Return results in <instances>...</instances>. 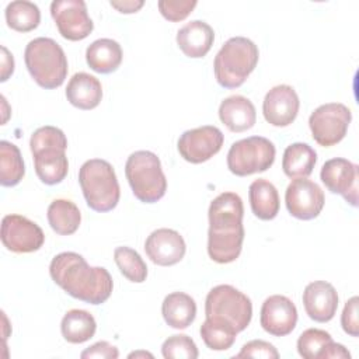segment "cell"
<instances>
[{"label":"cell","mask_w":359,"mask_h":359,"mask_svg":"<svg viewBox=\"0 0 359 359\" xmlns=\"http://www.w3.org/2000/svg\"><path fill=\"white\" fill-rule=\"evenodd\" d=\"M49 273L67 294L88 304H102L112 293L114 282L109 272L102 266H90L77 252L57 254L50 261Z\"/></svg>","instance_id":"cell-1"},{"label":"cell","mask_w":359,"mask_h":359,"mask_svg":"<svg viewBox=\"0 0 359 359\" xmlns=\"http://www.w3.org/2000/svg\"><path fill=\"white\" fill-rule=\"evenodd\" d=\"M29 149L34 156V165L38 178L46 185L62 182L69 171L66 157L67 139L56 126H41L29 139Z\"/></svg>","instance_id":"cell-2"},{"label":"cell","mask_w":359,"mask_h":359,"mask_svg":"<svg viewBox=\"0 0 359 359\" xmlns=\"http://www.w3.org/2000/svg\"><path fill=\"white\" fill-rule=\"evenodd\" d=\"M259 59L257 45L245 36L227 39L215 56L216 81L223 88H237L252 73Z\"/></svg>","instance_id":"cell-3"},{"label":"cell","mask_w":359,"mask_h":359,"mask_svg":"<svg viewBox=\"0 0 359 359\" xmlns=\"http://www.w3.org/2000/svg\"><path fill=\"white\" fill-rule=\"evenodd\" d=\"M25 66L38 86L53 90L65 83L67 59L62 46L52 38L39 36L28 42L24 50Z\"/></svg>","instance_id":"cell-4"},{"label":"cell","mask_w":359,"mask_h":359,"mask_svg":"<svg viewBox=\"0 0 359 359\" xmlns=\"http://www.w3.org/2000/svg\"><path fill=\"white\" fill-rule=\"evenodd\" d=\"M79 184L88 208L95 212H109L119 202V182L107 160H87L79 170Z\"/></svg>","instance_id":"cell-5"},{"label":"cell","mask_w":359,"mask_h":359,"mask_svg":"<svg viewBox=\"0 0 359 359\" xmlns=\"http://www.w3.org/2000/svg\"><path fill=\"white\" fill-rule=\"evenodd\" d=\"M125 175L133 195L143 203H154L165 195L167 180L161 161L153 151L132 153L125 164Z\"/></svg>","instance_id":"cell-6"},{"label":"cell","mask_w":359,"mask_h":359,"mask_svg":"<svg viewBox=\"0 0 359 359\" xmlns=\"http://www.w3.org/2000/svg\"><path fill=\"white\" fill-rule=\"evenodd\" d=\"M205 314L206 318L224 321L241 332L251 323L252 303L234 286L217 285L206 296Z\"/></svg>","instance_id":"cell-7"},{"label":"cell","mask_w":359,"mask_h":359,"mask_svg":"<svg viewBox=\"0 0 359 359\" xmlns=\"http://www.w3.org/2000/svg\"><path fill=\"white\" fill-rule=\"evenodd\" d=\"M273 143L262 136L237 140L227 153V167L237 177L266 171L275 161Z\"/></svg>","instance_id":"cell-8"},{"label":"cell","mask_w":359,"mask_h":359,"mask_svg":"<svg viewBox=\"0 0 359 359\" xmlns=\"http://www.w3.org/2000/svg\"><path fill=\"white\" fill-rule=\"evenodd\" d=\"M352 121L351 109L341 102H328L316 108L310 118L309 126L313 139L324 147L339 143Z\"/></svg>","instance_id":"cell-9"},{"label":"cell","mask_w":359,"mask_h":359,"mask_svg":"<svg viewBox=\"0 0 359 359\" xmlns=\"http://www.w3.org/2000/svg\"><path fill=\"white\" fill-rule=\"evenodd\" d=\"M50 15L59 34L67 41H81L94 28L83 0H55L50 3Z\"/></svg>","instance_id":"cell-10"},{"label":"cell","mask_w":359,"mask_h":359,"mask_svg":"<svg viewBox=\"0 0 359 359\" xmlns=\"http://www.w3.org/2000/svg\"><path fill=\"white\" fill-rule=\"evenodd\" d=\"M224 136L222 130L212 125L185 130L177 143L178 153L184 160L192 164H201L217 154L223 146Z\"/></svg>","instance_id":"cell-11"},{"label":"cell","mask_w":359,"mask_h":359,"mask_svg":"<svg viewBox=\"0 0 359 359\" xmlns=\"http://www.w3.org/2000/svg\"><path fill=\"white\" fill-rule=\"evenodd\" d=\"M45 241L42 229L21 215H7L1 220V243L13 252L38 251Z\"/></svg>","instance_id":"cell-12"},{"label":"cell","mask_w":359,"mask_h":359,"mask_svg":"<svg viewBox=\"0 0 359 359\" xmlns=\"http://www.w3.org/2000/svg\"><path fill=\"white\" fill-rule=\"evenodd\" d=\"M323 189L307 178H293L285 192V203L289 213L300 220H311L324 208Z\"/></svg>","instance_id":"cell-13"},{"label":"cell","mask_w":359,"mask_h":359,"mask_svg":"<svg viewBox=\"0 0 359 359\" xmlns=\"http://www.w3.org/2000/svg\"><path fill=\"white\" fill-rule=\"evenodd\" d=\"M320 178L330 192L339 194L349 205L358 206L359 174L356 164L342 157L327 160L321 167Z\"/></svg>","instance_id":"cell-14"},{"label":"cell","mask_w":359,"mask_h":359,"mask_svg":"<svg viewBox=\"0 0 359 359\" xmlns=\"http://www.w3.org/2000/svg\"><path fill=\"white\" fill-rule=\"evenodd\" d=\"M259 323L268 334L273 337H285L296 327L297 309L289 297L272 294L262 303Z\"/></svg>","instance_id":"cell-15"},{"label":"cell","mask_w":359,"mask_h":359,"mask_svg":"<svg viewBox=\"0 0 359 359\" xmlns=\"http://www.w3.org/2000/svg\"><path fill=\"white\" fill-rule=\"evenodd\" d=\"M300 101L293 87L279 84L272 87L262 102V114L272 126H289L297 116Z\"/></svg>","instance_id":"cell-16"},{"label":"cell","mask_w":359,"mask_h":359,"mask_svg":"<svg viewBox=\"0 0 359 359\" xmlns=\"http://www.w3.org/2000/svg\"><path fill=\"white\" fill-rule=\"evenodd\" d=\"M144 251L153 264L171 266L184 258L187 245L178 231L163 227L150 233L144 243Z\"/></svg>","instance_id":"cell-17"},{"label":"cell","mask_w":359,"mask_h":359,"mask_svg":"<svg viewBox=\"0 0 359 359\" xmlns=\"http://www.w3.org/2000/svg\"><path fill=\"white\" fill-rule=\"evenodd\" d=\"M303 306L307 316L317 323H328L338 309V293L325 280H314L304 287Z\"/></svg>","instance_id":"cell-18"},{"label":"cell","mask_w":359,"mask_h":359,"mask_svg":"<svg viewBox=\"0 0 359 359\" xmlns=\"http://www.w3.org/2000/svg\"><path fill=\"white\" fill-rule=\"evenodd\" d=\"M244 241V226L208 231V254L217 264H229L238 258Z\"/></svg>","instance_id":"cell-19"},{"label":"cell","mask_w":359,"mask_h":359,"mask_svg":"<svg viewBox=\"0 0 359 359\" xmlns=\"http://www.w3.org/2000/svg\"><path fill=\"white\" fill-rule=\"evenodd\" d=\"M215 41L213 28L201 20L187 22L177 32V45L188 57H203Z\"/></svg>","instance_id":"cell-20"},{"label":"cell","mask_w":359,"mask_h":359,"mask_svg":"<svg viewBox=\"0 0 359 359\" xmlns=\"http://www.w3.org/2000/svg\"><path fill=\"white\" fill-rule=\"evenodd\" d=\"M219 118L229 130L240 133L254 126L257 112L254 104L243 95H230L220 102Z\"/></svg>","instance_id":"cell-21"},{"label":"cell","mask_w":359,"mask_h":359,"mask_svg":"<svg viewBox=\"0 0 359 359\" xmlns=\"http://www.w3.org/2000/svg\"><path fill=\"white\" fill-rule=\"evenodd\" d=\"M208 216L209 229L215 230L243 224V199L236 192H223L210 202Z\"/></svg>","instance_id":"cell-22"},{"label":"cell","mask_w":359,"mask_h":359,"mask_svg":"<svg viewBox=\"0 0 359 359\" xmlns=\"http://www.w3.org/2000/svg\"><path fill=\"white\" fill-rule=\"evenodd\" d=\"M66 98L79 109H94L102 98L101 83L88 73H76L67 83Z\"/></svg>","instance_id":"cell-23"},{"label":"cell","mask_w":359,"mask_h":359,"mask_svg":"<svg viewBox=\"0 0 359 359\" xmlns=\"http://www.w3.org/2000/svg\"><path fill=\"white\" fill-rule=\"evenodd\" d=\"M122 48L111 38H101L88 45L86 50V62L91 70L108 74L115 72L122 63Z\"/></svg>","instance_id":"cell-24"},{"label":"cell","mask_w":359,"mask_h":359,"mask_svg":"<svg viewBox=\"0 0 359 359\" xmlns=\"http://www.w3.org/2000/svg\"><path fill=\"white\" fill-rule=\"evenodd\" d=\"M161 314L171 328L185 330L196 317V303L184 292H172L164 297Z\"/></svg>","instance_id":"cell-25"},{"label":"cell","mask_w":359,"mask_h":359,"mask_svg":"<svg viewBox=\"0 0 359 359\" xmlns=\"http://www.w3.org/2000/svg\"><path fill=\"white\" fill-rule=\"evenodd\" d=\"M248 198L252 213L261 220H272L279 212V195L272 182L258 178L251 182Z\"/></svg>","instance_id":"cell-26"},{"label":"cell","mask_w":359,"mask_h":359,"mask_svg":"<svg viewBox=\"0 0 359 359\" xmlns=\"http://www.w3.org/2000/svg\"><path fill=\"white\" fill-rule=\"evenodd\" d=\"M317 153L307 143H292L283 151L282 170L289 178H306L313 172Z\"/></svg>","instance_id":"cell-27"},{"label":"cell","mask_w":359,"mask_h":359,"mask_svg":"<svg viewBox=\"0 0 359 359\" xmlns=\"http://www.w3.org/2000/svg\"><path fill=\"white\" fill-rule=\"evenodd\" d=\"M97 323L93 314L86 310L73 309L69 310L60 323V331L63 338L70 344H83L94 337Z\"/></svg>","instance_id":"cell-28"},{"label":"cell","mask_w":359,"mask_h":359,"mask_svg":"<svg viewBox=\"0 0 359 359\" xmlns=\"http://www.w3.org/2000/svg\"><path fill=\"white\" fill-rule=\"evenodd\" d=\"M50 229L59 236H70L80 226L81 215L77 205L69 199H55L48 208Z\"/></svg>","instance_id":"cell-29"},{"label":"cell","mask_w":359,"mask_h":359,"mask_svg":"<svg viewBox=\"0 0 359 359\" xmlns=\"http://www.w3.org/2000/svg\"><path fill=\"white\" fill-rule=\"evenodd\" d=\"M25 165L20 149L7 142H0V182L3 187H14L21 182Z\"/></svg>","instance_id":"cell-30"},{"label":"cell","mask_w":359,"mask_h":359,"mask_svg":"<svg viewBox=\"0 0 359 359\" xmlns=\"http://www.w3.org/2000/svg\"><path fill=\"white\" fill-rule=\"evenodd\" d=\"M7 25L18 32H29L39 25L41 11L38 6L27 0H15L6 7Z\"/></svg>","instance_id":"cell-31"},{"label":"cell","mask_w":359,"mask_h":359,"mask_svg":"<svg viewBox=\"0 0 359 359\" xmlns=\"http://www.w3.org/2000/svg\"><path fill=\"white\" fill-rule=\"evenodd\" d=\"M237 331L224 321L206 318L201 325V337L212 351H227L236 341Z\"/></svg>","instance_id":"cell-32"},{"label":"cell","mask_w":359,"mask_h":359,"mask_svg":"<svg viewBox=\"0 0 359 359\" xmlns=\"http://www.w3.org/2000/svg\"><path fill=\"white\" fill-rule=\"evenodd\" d=\"M114 259L121 273L130 282L142 283L147 278V266L143 258L130 247H116Z\"/></svg>","instance_id":"cell-33"},{"label":"cell","mask_w":359,"mask_h":359,"mask_svg":"<svg viewBox=\"0 0 359 359\" xmlns=\"http://www.w3.org/2000/svg\"><path fill=\"white\" fill-rule=\"evenodd\" d=\"M331 341L330 332L320 328H307L297 339V352L304 359H318L321 349Z\"/></svg>","instance_id":"cell-34"},{"label":"cell","mask_w":359,"mask_h":359,"mask_svg":"<svg viewBox=\"0 0 359 359\" xmlns=\"http://www.w3.org/2000/svg\"><path fill=\"white\" fill-rule=\"evenodd\" d=\"M161 353L165 359H196L199 355L194 339L185 334L168 337L161 345Z\"/></svg>","instance_id":"cell-35"},{"label":"cell","mask_w":359,"mask_h":359,"mask_svg":"<svg viewBox=\"0 0 359 359\" xmlns=\"http://www.w3.org/2000/svg\"><path fill=\"white\" fill-rule=\"evenodd\" d=\"M196 4V0H160L158 10L165 20L177 22L185 20Z\"/></svg>","instance_id":"cell-36"},{"label":"cell","mask_w":359,"mask_h":359,"mask_svg":"<svg viewBox=\"0 0 359 359\" xmlns=\"http://www.w3.org/2000/svg\"><path fill=\"white\" fill-rule=\"evenodd\" d=\"M236 358H265V359H278L279 352L276 348L262 339H252L243 345L241 351L236 355Z\"/></svg>","instance_id":"cell-37"},{"label":"cell","mask_w":359,"mask_h":359,"mask_svg":"<svg viewBox=\"0 0 359 359\" xmlns=\"http://www.w3.org/2000/svg\"><path fill=\"white\" fill-rule=\"evenodd\" d=\"M359 299L358 296L351 297L342 310L341 314V325L342 330L351 337H359V314H358Z\"/></svg>","instance_id":"cell-38"},{"label":"cell","mask_w":359,"mask_h":359,"mask_svg":"<svg viewBox=\"0 0 359 359\" xmlns=\"http://www.w3.org/2000/svg\"><path fill=\"white\" fill-rule=\"evenodd\" d=\"M119 356V351L116 346L111 345L107 341H98L94 345H91L90 348L84 349L80 353L81 359H116Z\"/></svg>","instance_id":"cell-39"},{"label":"cell","mask_w":359,"mask_h":359,"mask_svg":"<svg viewBox=\"0 0 359 359\" xmlns=\"http://www.w3.org/2000/svg\"><path fill=\"white\" fill-rule=\"evenodd\" d=\"M349 358H351L349 351L342 344H337L334 341L328 342L318 355V359H349Z\"/></svg>","instance_id":"cell-40"},{"label":"cell","mask_w":359,"mask_h":359,"mask_svg":"<svg viewBox=\"0 0 359 359\" xmlns=\"http://www.w3.org/2000/svg\"><path fill=\"white\" fill-rule=\"evenodd\" d=\"M109 4L116 8L119 13L123 14H132L136 13L137 10H140L144 4L143 0H119V1H109Z\"/></svg>","instance_id":"cell-41"},{"label":"cell","mask_w":359,"mask_h":359,"mask_svg":"<svg viewBox=\"0 0 359 359\" xmlns=\"http://www.w3.org/2000/svg\"><path fill=\"white\" fill-rule=\"evenodd\" d=\"M1 79L0 81H6L14 72V57L8 52L6 46H1Z\"/></svg>","instance_id":"cell-42"},{"label":"cell","mask_w":359,"mask_h":359,"mask_svg":"<svg viewBox=\"0 0 359 359\" xmlns=\"http://www.w3.org/2000/svg\"><path fill=\"white\" fill-rule=\"evenodd\" d=\"M137 356H149V358H153L151 353L144 352V351H139V352H132V353H129V358H137Z\"/></svg>","instance_id":"cell-43"}]
</instances>
